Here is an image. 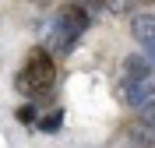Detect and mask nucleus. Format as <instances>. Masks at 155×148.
Returning a JSON list of instances; mask_svg holds the SVG:
<instances>
[{
  "mask_svg": "<svg viewBox=\"0 0 155 148\" xmlns=\"http://www.w3.org/2000/svg\"><path fill=\"white\" fill-rule=\"evenodd\" d=\"M88 25H92V14L81 7V4H67V7H60L57 18H53V25L46 28V46H53L57 53L67 57L71 49L78 46V39L88 32Z\"/></svg>",
  "mask_w": 155,
  "mask_h": 148,
  "instance_id": "1",
  "label": "nucleus"
},
{
  "mask_svg": "<svg viewBox=\"0 0 155 148\" xmlns=\"http://www.w3.org/2000/svg\"><path fill=\"white\" fill-rule=\"evenodd\" d=\"M53 81H57L53 57H49L46 49H32L28 60H25V67H21V71H18V78H14V85H18L21 95L39 99V95H46V92L53 88Z\"/></svg>",
  "mask_w": 155,
  "mask_h": 148,
  "instance_id": "2",
  "label": "nucleus"
},
{
  "mask_svg": "<svg viewBox=\"0 0 155 148\" xmlns=\"http://www.w3.org/2000/svg\"><path fill=\"white\" fill-rule=\"evenodd\" d=\"M120 99L127 106H148V102H155V74H148L141 81H130V85H120Z\"/></svg>",
  "mask_w": 155,
  "mask_h": 148,
  "instance_id": "3",
  "label": "nucleus"
},
{
  "mask_svg": "<svg viewBox=\"0 0 155 148\" xmlns=\"http://www.w3.org/2000/svg\"><path fill=\"white\" fill-rule=\"evenodd\" d=\"M120 74H124V85H130V81H141L152 74V60L145 57V53H130V57H124V67H120Z\"/></svg>",
  "mask_w": 155,
  "mask_h": 148,
  "instance_id": "4",
  "label": "nucleus"
},
{
  "mask_svg": "<svg viewBox=\"0 0 155 148\" xmlns=\"http://www.w3.org/2000/svg\"><path fill=\"white\" fill-rule=\"evenodd\" d=\"M130 141H134V148H155V123H145V120H137V123H130Z\"/></svg>",
  "mask_w": 155,
  "mask_h": 148,
  "instance_id": "5",
  "label": "nucleus"
},
{
  "mask_svg": "<svg viewBox=\"0 0 155 148\" xmlns=\"http://www.w3.org/2000/svg\"><path fill=\"white\" fill-rule=\"evenodd\" d=\"M130 32H134V39L145 46V42L155 39V14H137L134 21H130Z\"/></svg>",
  "mask_w": 155,
  "mask_h": 148,
  "instance_id": "6",
  "label": "nucleus"
},
{
  "mask_svg": "<svg viewBox=\"0 0 155 148\" xmlns=\"http://www.w3.org/2000/svg\"><path fill=\"white\" fill-rule=\"evenodd\" d=\"M60 127H64V109H53V113H46V117L39 120V130L42 134H57Z\"/></svg>",
  "mask_w": 155,
  "mask_h": 148,
  "instance_id": "7",
  "label": "nucleus"
},
{
  "mask_svg": "<svg viewBox=\"0 0 155 148\" xmlns=\"http://www.w3.org/2000/svg\"><path fill=\"white\" fill-rule=\"evenodd\" d=\"M18 120L21 123H32V120H35V106H21L18 109Z\"/></svg>",
  "mask_w": 155,
  "mask_h": 148,
  "instance_id": "8",
  "label": "nucleus"
},
{
  "mask_svg": "<svg viewBox=\"0 0 155 148\" xmlns=\"http://www.w3.org/2000/svg\"><path fill=\"white\" fill-rule=\"evenodd\" d=\"M137 120H145V123H155V102L141 106V117H137Z\"/></svg>",
  "mask_w": 155,
  "mask_h": 148,
  "instance_id": "9",
  "label": "nucleus"
},
{
  "mask_svg": "<svg viewBox=\"0 0 155 148\" xmlns=\"http://www.w3.org/2000/svg\"><path fill=\"white\" fill-rule=\"evenodd\" d=\"M145 57L152 60V67H155V39H152V42H145Z\"/></svg>",
  "mask_w": 155,
  "mask_h": 148,
  "instance_id": "10",
  "label": "nucleus"
},
{
  "mask_svg": "<svg viewBox=\"0 0 155 148\" xmlns=\"http://www.w3.org/2000/svg\"><path fill=\"white\" fill-rule=\"evenodd\" d=\"M145 4H155V0H145Z\"/></svg>",
  "mask_w": 155,
  "mask_h": 148,
  "instance_id": "11",
  "label": "nucleus"
}]
</instances>
